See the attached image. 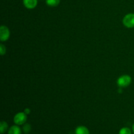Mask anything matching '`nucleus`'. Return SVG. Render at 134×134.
<instances>
[{"label":"nucleus","mask_w":134,"mask_h":134,"mask_svg":"<svg viewBox=\"0 0 134 134\" xmlns=\"http://www.w3.org/2000/svg\"><path fill=\"white\" fill-rule=\"evenodd\" d=\"M132 82V78L128 75H122L118 79L117 84L120 88H126L129 86Z\"/></svg>","instance_id":"f257e3e1"},{"label":"nucleus","mask_w":134,"mask_h":134,"mask_svg":"<svg viewBox=\"0 0 134 134\" xmlns=\"http://www.w3.org/2000/svg\"><path fill=\"white\" fill-rule=\"evenodd\" d=\"M14 122L16 125H23L27 120V115L24 112H20L14 116Z\"/></svg>","instance_id":"f03ea898"},{"label":"nucleus","mask_w":134,"mask_h":134,"mask_svg":"<svg viewBox=\"0 0 134 134\" xmlns=\"http://www.w3.org/2000/svg\"><path fill=\"white\" fill-rule=\"evenodd\" d=\"M123 24L128 28L134 27V13L127 14L123 18Z\"/></svg>","instance_id":"7ed1b4c3"},{"label":"nucleus","mask_w":134,"mask_h":134,"mask_svg":"<svg viewBox=\"0 0 134 134\" xmlns=\"http://www.w3.org/2000/svg\"><path fill=\"white\" fill-rule=\"evenodd\" d=\"M10 37V31L7 26L2 25L0 27V39L2 42L6 41Z\"/></svg>","instance_id":"20e7f679"},{"label":"nucleus","mask_w":134,"mask_h":134,"mask_svg":"<svg viewBox=\"0 0 134 134\" xmlns=\"http://www.w3.org/2000/svg\"><path fill=\"white\" fill-rule=\"evenodd\" d=\"M25 7L28 9H33L37 5V0H23Z\"/></svg>","instance_id":"39448f33"},{"label":"nucleus","mask_w":134,"mask_h":134,"mask_svg":"<svg viewBox=\"0 0 134 134\" xmlns=\"http://www.w3.org/2000/svg\"><path fill=\"white\" fill-rule=\"evenodd\" d=\"M75 134H90V132L85 126H79L76 128Z\"/></svg>","instance_id":"423d86ee"},{"label":"nucleus","mask_w":134,"mask_h":134,"mask_svg":"<svg viewBox=\"0 0 134 134\" xmlns=\"http://www.w3.org/2000/svg\"><path fill=\"white\" fill-rule=\"evenodd\" d=\"M8 134H21V130L18 125L12 126L8 131Z\"/></svg>","instance_id":"0eeeda50"},{"label":"nucleus","mask_w":134,"mask_h":134,"mask_svg":"<svg viewBox=\"0 0 134 134\" xmlns=\"http://www.w3.org/2000/svg\"><path fill=\"white\" fill-rule=\"evenodd\" d=\"M60 0H46V3L47 5L52 7L58 6L60 4Z\"/></svg>","instance_id":"6e6552de"},{"label":"nucleus","mask_w":134,"mask_h":134,"mask_svg":"<svg viewBox=\"0 0 134 134\" xmlns=\"http://www.w3.org/2000/svg\"><path fill=\"white\" fill-rule=\"evenodd\" d=\"M8 129V124L5 121H1L0 122V133L1 134H3Z\"/></svg>","instance_id":"1a4fd4ad"},{"label":"nucleus","mask_w":134,"mask_h":134,"mask_svg":"<svg viewBox=\"0 0 134 134\" xmlns=\"http://www.w3.org/2000/svg\"><path fill=\"white\" fill-rule=\"evenodd\" d=\"M119 134H132V131L129 128L124 127L120 130Z\"/></svg>","instance_id":"9d476101"},{"label":"nucleus","mask_w":134,"mask_h":134,"mask_svg":"<svg viewBox=\"0 0 134 134\" xmlns=\"http://www.w3.org/2000/svg\"><path fill=\"white\" fill-rule=\"evenodd\" d=\"M31 126L29 124H25L23 126V130L26 133H29L31 131Z\"/></svg>","instance_id":"9b49d317"},{"label":"nucleus","mask_w":134,"mask_h":134,"mask_svg":"<svg viewBox=\"0 0 134 134\" xmlns=\"http://www.w3.org/2000/svg\"><path fill=\"white\" fill-rule=\"evenodd\" d=\"M5 53H6V47L4 44H0V54L1 56H3Z\"/></svg>","instance_id":"f8f14e48"},{"label":"nucleus","mask_w":134,"mask_h":134,"mask_svg":"<svg viewBox=\"0 0 134 134\" xmlns=\"http://www.w3.org/2000/svg\"><path fill=\"white\" fill-rule=\"evenodd\" d=\"M24 113L26 114V115H28V114H30V110L29 109H25Z\"/></svg>","instance_id":"ddd939ff"},{"label":"nucleus","mask_w":134,"mask_h":134,"mask_svg":"<svg viewBox=\"0 0 134 134\" xmlns=\"http://www.w3.org/2000/svg\"><path fill=\"white\" fill-rule=\"evenodd\" d=\"M132 132H133L134 133V124H133V126H132Z\"/></svg>","instance_id":"4468645a"}]
</instances>
